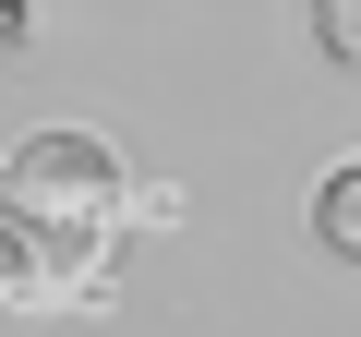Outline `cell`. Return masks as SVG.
<instances>
[{"label": "cell", "mask_w": 361, "mask_h": 337, "mask_svg": "<svg viewBox=\"0 0 361 337\" xmlns=\"http://www.w3.org/2000/svg\"><path fill=\"white\" fill-rule=\"evenodd\" d=\"M0 217H25L37 241H61V253H109L121 229H169L180 217V193L169 181H145V168L109 145V133H25L13 157H0Z\"/></svg>", "instance_id": "6da1fadb"}, {"label": "cell", "mask_w": 361, "mask_h": 337, "mask_svg": "<svg viewBox=\"0 0 361 337\" xmlns=\"http://www.w3.org/2000/svg\"><path fill=\"white\" fill-rule=\"evenodd\" d=\"M109 301V265L37 241L25 217H0V325H25V313H97Z\"/></svg>", "instance_id": "7a4b0ae2"}, {"label": "cell", "mask_w": 361, "mask_h": 337, "mask_svg": "<svg viewBox=\"0 0 361 337\" xmlns=\"http://www.w3.org/2000/svg\"><path fill=\"white\" fill-rule=\"evenodd\" d=\"M301 217H313V241H325L337 265H361V145H349V157H325V181H313V205H301Z\"/></svg>", "instance_id": "3957f363"}, {"label": "cell", "mask_w": 361, "mask_h": 337, "mask_svg": "<svg viewBox=\"0 0 361 337\" xmlns=\"http://www.w3.org/2000/svg\"><path fill=\"white\" fill-rule=\"evenodd\" d=\"M301 13H313V49L337 73H361V0H301Z\"/></svg>", "instance_id": "277c9868"}, {"label": "cell", "mask_w": 361, "mask_h": 337, "mask_svg": "<svg viewBox=\"0 0 361 337\" xmlns=\"http://www.w3.org/2000/svg\"><path fill=\"white\" fill-rule=\"evenodd\" d=\"M25 37H37V0H0V61H25Z\"/></svg>", "instance_id": "5b68a950"}]
</instances>
